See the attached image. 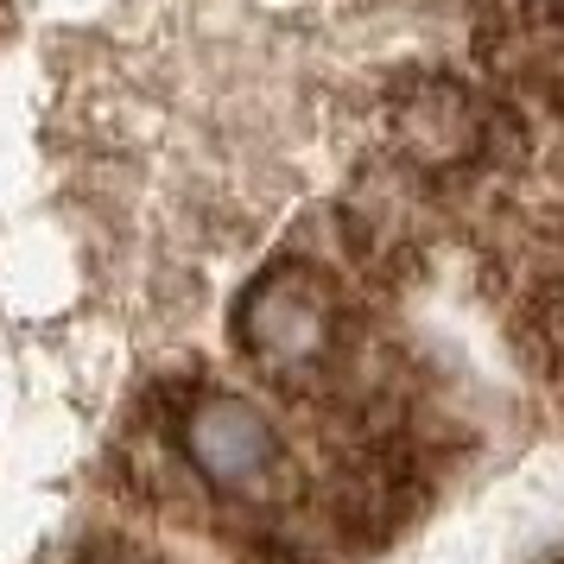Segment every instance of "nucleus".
<instances>
[{
    "instance_id": "423d86ee",
    "label": "nucleus",
    "mask_w": 564,
    "mask_h": 564,
    "mask_svg": "<svg viewBox=\"0 0 564 564\" xmlns=\"http://www.w3.org/2000/svg\"><path fill=\"white\" fill-rule=\"evenodd\" d=\"M545 564H564V558H545Z\"/></svg>"
},
{
    "instance_id": "f03ea898",
    "label": "nucleus",
    "mask_w": 564,
    "mask_h": 564,
    "mask_svg": "<svg viewBox=\"0 0 564 564\" xmlns=\"http://www.w3.org/2000/svg\"><path fill=\"white\" fill-rule=\"evenodd\" d=\"M184 457L197 463V476L223 495H254L273 469H280V432L273 419L241 400V393H204L191 400L178 419Z\"/></svg>"
},
{
    "instance_id": "39448f33",
    "label": "nucleus",
    "mask_w": 564,
    "mask_h": 564,
    "mask_svg": "<svg viewBox=\"0 0 564 564\" xmlns=\"http://www.w3.org/2000/svg\"><path fill=\"white\" fill-rule=\"evenodd\" d=\"M77 564H140V558H133L128 545H115V539H108V545H89Z\"/></svg>"
},
{
    "instance_id": "7ed1b4c3",
    "label": "nucleus",
    "mask_w": 564,
    "mask_h": 564,
    "mask_svg": "<svg viewBox=\"0 0 564 564\" xmlns=\"http://www.w3.org/2000/svg\"><path fill=\"white\" fill-rule=\"evenodd\" d=\"M513 343L533 375H545V381L564 375V273L527 285V299L513 305Z\"/></svg>"
},
{
    "instance_id": "f257e3e1",
    "label": "nucleus",
    "mask_w": 564,
    "mask_h": 564,
    "mask_svg": "<svg viewBox=\"0 0 564 564\" xmlns=\"http://www.w3.org/2000/svg\"><path fill=\"white\" fill-rule=\"evenodd\" d=\"M343 299L324 267L311 260H273L235 305V343L267 375H305L336 349Z\"/></svg>"
},
{
    "instance_id": "20e7f679",
    "label": "nucleus",
    "mask_w": 564,
    "mask_h": 564,
    "mask_svg": "<svg viewBox=\"0 0 564 564\" xmlns=\"http://www.w3.org/2000/svg\"><path fill=\"white\" fill-rule=\"evenodd\" d=\"M241 558H248V564H305L299 552H292V545H285V539H254Z\"/></svg>"
}]
</instances>
